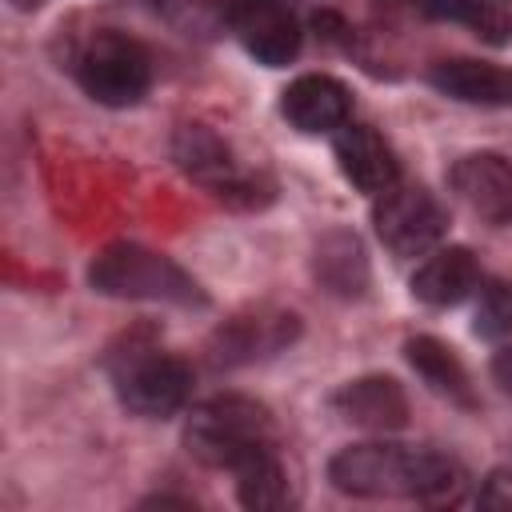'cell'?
Instances as JSON below:
<instances>
[{
    "instance_id": "6da1fadb",
    "label": "cell",
    "mask_w": 512,
    "mask_h": 512,
    "mask_svg": "<svg viewBox=\"0 0 512 512\" xmlns=\"http://www.w3.org/2000/svg\"><path fill=\"white\" fill-rule=\"evenodd\" d=\"M328 480L344 496H364V500H448L464 484V468L436 452V448H412V444H388V440H368V444H348L328 460Z\"/></svg>"
},
{
    "instance_id": "7a4b0ae2",
    "label": "cell",
    "mask_w": 512,
    "mask_h": 512,
    "mask_svg": "<svg viewBox=\"0 0 512 512\" xmlns=\"http://www.w3.org/2000/svg\"><path fill=\"white\" fill-rule=\"evenodd\" d=\"M184 448L208 464V468H228L236 472L252 456L276 448V424L264 404L240 392L212 396L196 404L184 420Z\"/></svg>"
},
{
    "instance_id": "3957f363",
    "label": "cell",
    "mask_w": 512,
    "mask_h": 512,
    "mask_svg": "<svg viewBox=\"0 0 512 512\" xmlns=\"http://www.w3.org/2000/svg\"><path fill=\"white\" fill-rule=\"evenodd\" d=\"M88 284L100 296H116V300H152V304H176V308L208 304L192 272H184L172 256L132 240L104 244L88 264Z\"/></svg>"
},
{
    "instance_id": "277c9868",
    "label": "cell",
    "mask_w": 512,
    "mask_h": 512,
    "mask_svg": "<svg viewBox=\"0 0 512 512\" xmlns=\"http://www.w3.org/2000/svg\"><path fill=\"white\" fill-rule=\"evenodd\" d=\"M172 156L176 164L212 196L236 204V208H260L272 200V184L244 168L236 152L208 128V124H180L172 136Z\"/></svg>"
},
{
    "instance_id": "5b68a950",
    "label": "cell",
    "mask_w": 512,
    "mask_h": 512,
    "mask_svg": "<svg viewBox=\"0 0 512 512\" xmlns=\"http://www.w3.org/2000/svg\"><path fill=\"white\" fill-rule=\"evenodd\" d=\"M76 84L104 108H128L144 100L152 84V60L132 36L104 28L76 56Z\"/></svg>"
},
{
    "instance_id": "8992f818",
    "label": "cell",
    "mask_w": 512,
    "mask_h": 512,
    "mask_svg": "<svg viewBox=\"0 0 512 512\" xmlns=\"http://www.w3.org/2000/svg\"><path fill=\"white\" fill-rule=\"evenodd\" d=\"M112 384H116V396L128 412L160 420V416H172L188 404L192 368L172 352L140 348V352H124L112 364Z\"/></svg>"
},
{
    "instance_id": "52a82bcc",
    "label": "cell",
    "mask_w": 512,
    "mask_h": 512,
    "mask_svg": "<svg viewBox=\"0 0 512 512\" xmlns=\"http://www.w3.org/2000/svg\"><path fill=\"white\" fill-rule=\"evenodd\" d=\"M372 224H376V236L396 256H424L448 232V216H444L440 200L432 192H424L420 184H400V180L376 196Z\"/></svg>"
},
{
    "instance_id": "ba28073f",
    "label": "cell",
    "mask_w": 512,
    "mask_h": 512,
    "mask_svg": "<svg viewBox=\"0 0 512 512\" xmlns=\"http://www.w3.org/2000/svg\"><path fill=\"white\" fill-rule=\"evenodd\" d=\"M448 188L488 224L512 220V164L500 152H468L448 168Z\"/></svg>"
},
{
    "instance_id": "9c48e42d",
    "label": "cell",
    "mask_w": 512,
    "mask_h": 512,
    "mask_svg": "<svg viewBox=\"0 0 512 512\" xmlns=\"http://www.w3.org/2000/svg\"><path fill=\"white\" fill-rule=\"evenodd\" d=\"M228 16L236 20L244 48L260 64L280 68V64L296 60L304 36H300V20L292 16V8L284 0H232Z\"/></svg>"
},
{
    "instance_id": "30bf717a",
    "label": "cell",
    "mask_w": 512,
    "mask_h": 512,
    "mask_svg": "<svg viewBox=\"0 0 512 512\" xmlns=\"http://www.w3.org/2000/svg\"><path fill=\"white\" fill-rule=\"evenodd\" d=\"M296 316L292 312H272V308H256L248 316L228 320L216 340H212V364L220 368H236V364H252L264 360L272 352H280L284 344L296 340Z\"/></svg>"
},
{
    "instance_id": "8fae6325",
    "label": "cell",
    "mask_w": 512,
    "mask_h": 512,
    "mask_svg": "<svg viewBox=\"0 0 512 512\" xmlns=\"http://www.w3.org/2000/svg\"><path fill=\"white\" fill-rule=\"evenodd\" d=\"M280 112L284 120L304 132V136H320V132H340L352 116V96L336 76L324 72H308L296 76L284 96H280Z\"/></svg>"
},
{
    "instance_id": "7c38bea8",
    "label": "cell",
    "mask_w": 512,
    "mask_h": 512,
    "mask_svg": "<svg viewBox=\"0 0 512 512\" xmlns=\"http://www.w3.org/2000/svg\"><path fill=\"white\" fill-rule=\"evenodd\" d=\"M332 412L368 432H400L408 424V396L392 376H360L332 392Z\"/></svg>"
},
{
    "instance_id": "4fadbf2b",
    "label": "cell",
    "mask_w": 512,
    "mask_h": 512,
    "mask_svg": "<svg viewBox=\"0 0 512 512\" xmlns=\"http://www.w3.org/2000/svg\"><path fill=\"white\" fill-rule=\"evenodd\" d=\"M332 152H336V164H340L344 180L352 188L368 192V196H380V192H388L400 180L396 152L368 124H344L336 132V140H332Z\"/></svg>"
},
{
    "instance_id": "5bb4252c",
    "label": "cell",
    "mask_w": 512,
    "mask_h": 512,
    "mask_svg": "<svg viewBox=\"0 0 512 512\" xmlns=\"http://www.w3.org/2000/svg\"><path fill=\"white\" fill-rule=\"evenodd\" d=\"M480 288V264L468 248H436L412 272V296L432 308H452Z\"/></svg>"
},
{
    "instance_id": "9a60e30c",
    "label": "cell",
    "mask_w": 512,
    "mask_h": 512,
    "mask_svg": "<svg viewBox=\"0 0 512 512\" xmlns=\"http://www.w3.org/2000/svg\"><path fill=\"white\" fill-rule=\"evenodd\" d=\"M312 276L332 296H344V300L364 296V288H368V256H364L360 236L344 232V228L320 236V244L312 252Z\"/></svg>"
},
{
    "instance_id": "2e32d148",
    "label": "cell",
    "mask_w": 512,
    "mask_h": 512,
    "mask_svg": "<svg viewBox=\"0 0 512 512\" xmlns=\"http://www.w3.org/2000/svg\"><path fill=\"white\" fill-rule=\"evenodd\" d=\"M428 80L460 104H512V72L484 60H440Z\"/></svg>"
},
{
    "instance_id": "e0dca14e",
    "label": "cell",
    "mask_w": 512,
    "mask_h": 512,
    "mask_svg": "<svg viewBox=\"0 0 512 512\" xmlns=\"http://www.w3.org/2000/svg\"><path fill=\"white\" fill-rule=\"evenodd\" d=\"M404 356H408V364L420 372V380H424L436 396H444V400H452V404H464V408L476 404L472 380H468L460 356H456L448 344H440L436 336H412V340L404 344Z\"/></svg>"
},
{
    "instance_id": "ac0fdd59",
    "label": "cell",
    "mask_w": 512,
    "mask_h": 512,
    "mask_svg": "<svg viewBox=\"0 0 512 512\" xmlns=\"http://www.w3.org/2000/svg\"><path fill=\"white\" fill-rule=\"evenodd\" d=\"M404 8L420 12V16H432V20H452V24H464L472 28L484 44H512V12L508 8H496L492 0H400Z\"/></svg>"
},
{
    "instance_id": "d6986e66",
    "label": "cell",
    "mask_w": 512,
    "mask_h": 512,
    "mask_svg": "<svg viewBox=\"0 0 512 512\" xmlns=\"http://www.w3.org/2000/svg\"><path fill=\"white\" fill-rule=\"evenodd\" d=\"M232 476H236V496H240V504L252 508V512H276V508H288V504H292L288 472H284L276 448L252 456V460L240 464Z\"/></svg>"
},
{
    "instance_id": "ffe728a7",
    "label": "cell",
    "mask_w": 512,
    "mask_h": 512,
    "mask_svg": "<svg viewBox=\"0 0 512 512\" xmlns=\"http://www.w3.org/2000/svg\"><path fill=\"white\" fill-rule=\"evenodd\" d=\"M472 332L480 340L512 336V280H492L480 288V300L472 312Z\"/></svg>"
},
{
    "instance_id": "44dd1931",
    "label": "cell",
    "mask_w": 512,
    "mask_h": 512,
    "mask_svg": "<svg viewBox=\"0 0 512 512\" xmlns=\"http://www.w3.org/2000/svg\"><path fill=\"white\" fill-rule=\"evenodd\" d=\"M476 504L480 508H512V472H504V468L488 472V480L476 492Z\"/></svg>"
},
{
    "instance_id": "7402d4cb",
    "label": "cell",
    "mask_w": 512,
    "mask_h": 512,
    "mask_svg": "<svg viewBox=\"0 0 512 512\" xmlns=\"http://www.w3.org/2000/svg\"><path fill=\"white\" fill-rule=\"evenodd\" d=\"M492 376H496L500 388L512 392V348H500V352L492 356Z\"/></svg>"
},
{
    "instance_id": "603a6c76",
    "label": "cell",
    "mask_w": 512,
    "mask_h": 512,
    "mask_svg": "<svg viewBox=\"0 0 512 512\" xmlns=\"http://www.w3.org/2000/svg\"><path fill=\"white\" fill-rule=\"evenodd\" d=\"M12 4H16V8H36L40 0H12Z\"/></svg>"
}]
</instances>
